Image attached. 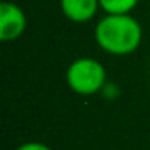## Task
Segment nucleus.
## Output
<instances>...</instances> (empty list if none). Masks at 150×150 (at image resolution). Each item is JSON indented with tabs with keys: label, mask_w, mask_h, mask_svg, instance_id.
I'll return each mask as SVG.
<instances>
[{
	"label": "nucleus",
	"mask_w": 150,
	"mask_h": 150,
	"mask_svg": "<svg viewBox=\"0 0 150 150\" xmlns=\"http://www.w3.org/2000/svg\"><path fill=\"white\" fill-rule=\"evenodd\" d=\"M62 14L72 23H87L94 20L101 9L99 0H60Z\"/></svg>",
	"instance_id": "4"
},
{
	"label": "nucleus",
	"mask_w": 150,
	"mask_h": 150,
	"mask_svg": "<svg viewBox=\"0 0 150 150\" xmlns=\"http://www.w3.org/2000/svg\"><path fill=\"white\" fill-rule=\"evenodd\" d=\"M16 150H53V148L44 145V143H41V141H27V143L20 145Z\"/></svg>",
	"instance_id": "6"
},
{
	"label": "nucleus",
	"mask_w": 150,
	"mask_h": 150,
	"mask_svg": "<svg viewBox=\"0 0 150 150\" xmlns=\"http://www.w3.org/2000/svg\"><path fill=\"white\" fill-rule=\"evenodd\" d=\"M27 28V16L20 6L4 0L0 4V41L9 42L23 35Z\"/></svg>",
	"instance_id": "3"
},
{
	"label": "nucleus",
	"mask_w": 150,
	"mask_h": 150,
	"mask_svg": "<svg viewBox=\"0 0 150 150\" xmlns=\"http://www.w3.org/2000/svg\"><path fill=\"white\" fill-rule=\"evenodd\" d=\"M94 39L104 53L125 57L141 46L143 28L131 14H104L94 28Z\"/></svg>",
	"instance_id": "1"
},
{
	"label": "nucleus",
	"mask_w": 150,
	"mask_h": 150,
	"mask_svg": "<svg viewBox=\"0 0 150 150\" xmlns=\"http://www.w3.org/2000/svg\"><path fill=\"white\" fill-rule=\"evenodd\" d=\"M67 87L78 96H96L108 85L104 65L92 57H80L72 60L65 71Z\"/></svg>",
	"instance_id": "2"
},
{
	"label": "nucleus",
	"mask_w": 150,
	"mask_h": 150,
	"mask_svg": "<svg viewBox=\"0 0 150 150\" xmlns=\"http://www.w3.org/2000/svg\"><path fill=\"white\" fill-rule=\"evenodd\" d=\"M139 0H99L101 11L106 14H131Z\"/></svg>",
	"instance_id": "5"
}]
</instances>
